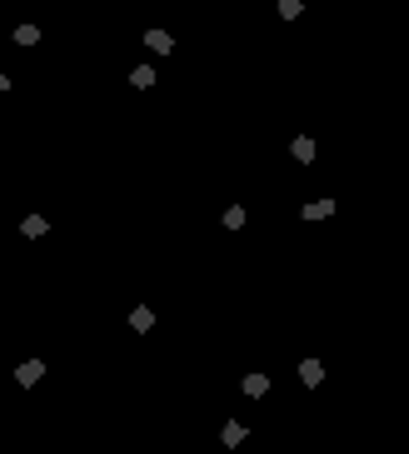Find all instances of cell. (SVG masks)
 I'll return each mask as SVG.
<instances>
[{
    "instance_id": "4",
    "label": "cell",
    "mask_w": 409,
    "mask_h": 454,
    "mask_svg": "<svg viewBox=\"0 0 409 454\" xmlns=\"http://www.w3.org/2000/svg\"><path fill=\"white\" fill-rule=\"evenodd\" d=\"M325 215H334V200H315V205H305V220H325Z\"/></svg>"
},
{
    "instance_id": "3",
    "label": "cell",
    "mask_w": 409,
    "mask_h": 454,
    "mask_svg": "<svg viewBox=\"0 0 409 454\" xmlns=\"http://www.w3.org/2000/svg\"><path fill=\"white\" fill-rule=\"evenodd\" d=\"M300 379H305V384H320V379H325V365H320V360H305V365H300Z\"/></svg>"
},
{
    "instance_id": "1",
    "label": "cell",
    "mask_w": 409,
    "mask_h": 454,
    "mask_svg": "<svg viewBox=\"0 0 409 454\" xmlns=\"http://www.w3.org/2000/svg\"><path fill=\"white\" fill-rule=\"evenodd\" d=\"M40 374H45V365H40V360H25V365L15 370V379H20V384H35Z\"/></svg>"
},
{
    "instance_id": "6",
    "label": "cell",
    "mask_w": 409,
    "mask_h": 454,
    "mask_svg": "<svg viewBox=\"0 0 409 454\" xmlns=\"http://www.w3.org/2000/svg\"><path fill=\"white\" fill-rule=\"evenodd\" d=\"M130 85H140V90H150V85H155V70H150V65H140V70L130 75Z\"/></svg>"
},
{
    "instance_id": "8",
    "label": "cell",
    "mask_w": 409,
    "mask_h": 454,
    "mask_svg": "<svg viewBox=\"0 0 409 454\" xmlns=\"http://www.w3.org/2000/svg\"><path fill=\"white\" fill-rule=\"evenodd\" d=\"M35 40H40L35 25H20V30H15V45H35Z\"/></svg>"
},
{
    "instance_id": "14",
    "label": "cell",
    "mask_w": 409,
    "mask_h": 454,
    "mask_svg": "<svg viewBox=\"0 0 409 454\" xmlns=\"http://www.w3.org/2000/svg\"><path fill=\"white\" fill-rule=\"evenodd\" d=\"M6 90H11V80H6V70H0V95H6Z\"/></svg>"
},
{
    "instance_id": "12",
    "label": "cell",
    "mask_w": 409,
    "mask_h": 454,
    "mask_svg": "<svg viewBox=\"0 0 409 454\" xmlns=\"http://www.w3.org/2000/svg\"><path fill=\"white\" fill-rule=\"evenodd\" d=\"M20 230H25V235H45V220H40V215H30V220L20 225Z\"/></svg>"
},
{
    "instance_id": "5",
    "label": "cell",
    "mask_w": 409,
    "mask_h": 454,
    "mask_svg": "<svg viewBox=\"0 0 409 454\" xmlns=\"http://www.w3.org/2000/svg\"><path fill=\"white\" fill-rule=\"evenodd\" d=\"M289 150H295V160H305V165L315 160V140H305V135H300L295 145H289Z\"/></svg>"
},
{
    "instance_id": "2",
    "label": "cell",
    "mask_w": 409,
    "mask_h": 454,
    "mask_svg": "<svg viewBox=\"0 0 409 454\" xmlns=\"http://www.w3.org/2000/svg\"><path fill=\"white\" fill-rule=\"evenodd\" d=\"M145 45H150V50H155V55H165V50H170V45H175V40H170V35H165V30H145Z\"/></svg>"
},
{
    "instance_id": "9",
    "label": "cell",
    "mask_w": 409,
    "mask_h": 454,
    "mask_svg": "<svg viewBox=\"0 0 409 454\" xmlns=\"http://www.w3.org/2000/svg\"><path fill=\"white\" fill-rule=\"evenodd\" d=\"M130 324H135V329H150V324H155V315H150V310H145V305H140V310H135V315H130Z\"/></svg>"
},
{
    "instance_id": "13",
    "label": "cell",
    "mask_w": 409,
    "mask_h": 454,
    "mask_svg": "<svg viewBox=\"0 0 409 454\" xmlns=\"http://www.w3.org/2000/svg\"><path fill=\"white\" fill-rule=\"evenodd\" d=\"M279 15H284V20H295V15H300V0H279Z\"/></svg>"
},
{
    "instance_id": "7",
    "label": "cell",
    "mask_w": 409,
    "mask_h": 454,
    "mask_svg": "<svg viewBox=\"0 0 409 454\" xmlns=\"http://www.w3.org/2000/svg\"><path fill=\"white\" fill-rule=\"evenodd\" d=\"M225 225H229V230H240V225H245V210L229 205V210H225Z\"/></svg>"
},
{
    "instance_id": "11",
    "label": "cell",
    "mask_w": 409,
    "mask_h": 454,
    "mask_svg": "<svg viewBox=\"0 0 409 454\" xmlns=\"http://www.w3.org/2000/svg\"><path fill=\"white\" fill-rule=\"evenodd\" d=\"M240 439H245V424L229 420V424H225V444H240Z\"/></svg>"
},
{
    "instance_id": "10",
    "label": "cell",
    "mask_w": 409,
    "mask_h": 454,
    "mask_svg": "<svg viewBox=\"0 0 409 454\" xmlns=\"http://www.w3.org/2000/svg\"><path fill=\"white\" fill-rule=\"evenodd\" d=\"M265 389H270L265 374H250V379H245V394H265Z\"/></svg>"
}]
</instances>
